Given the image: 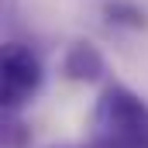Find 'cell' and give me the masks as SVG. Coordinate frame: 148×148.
<instances>
[{"label":"cell","instance_id":"4","mask_svg":"<svg viewBox=\"0 0 148 148\" xmlns=\"http://www.w3.org/2000/svg\"><path fill=\"white\" fill-rule=\"evenodd\" d=\"M103 14H107V21L117 24V28H145V10L141 7H134V3H127V0H110L107 7H103Z\"/></svg>","mask_w":148,"mask_h":148},{"label":"cell","instance_id":"1","mask_svg":"<svg viewBox=\"0 0 148 148\" xmlns=\"http://www.w3.org/2000/svg\"><path fill=\"white\" fill-rule=\"evenodd\" d=\"M93 148H148V100L124 83H107L93 107Z\"/></svg>","mask_w":148,"mask_h":148},{"label":"cell","instance_id":"2","mask_svg":"<svg viewBox=\"0 0 148 148\" xmlns=\"http://www.w3.org/2000/svg\"><path fill=\"white\" fill-rule=\"evenodd\" d=\"M0 62H3V90H0V103H3L7 114H21L31 100H35V93L41 90V79H45V73H41V59H38L28 45H21V41H7Z\"/></svg>","mask_w":148,"mask_h":148},{"label":"cell","instance_id":"3","mask_svg":"<svg viewBox=\"0 0 148 148\" xmlns=\"http://www.w3.org/2000/svg\"><path fill=\"white\" fill-rule=\"evenodd\" d=\"M62 73L73 83H100L107 76V59L93 41L76 38V41H69V48L62 55Z\"/></svg>","mask_w":148,"mask_h":148},{"label":"cell","instance_id":"5","mask_svg":"<svg viewBox=\"0 0 148 148\" xmlns=\"http://www.w3.org/2000/svg\"><path fill=\"white\" fill-rule=\"evenodd\" d=\"M66 148H93V141H90V145H66Z\"/></svg>","mask_w":148,"mask_h":148}]
</instances>
